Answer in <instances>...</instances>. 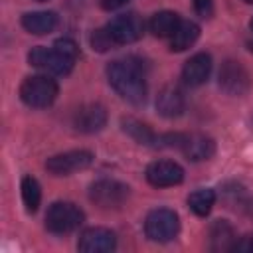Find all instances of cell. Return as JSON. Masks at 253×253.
I'll return each instance as SVG.
<instances>
[{
  "instance_id": "cb8c5ba5",
  "label": "cell",
  "mask_w": 253,
  "mask_h": 253,
  "mask_svg": "<svg viewBox=\"0 0 253 253\" xmlns=\"http://www.w3.org/2000/svg\"><path fill=\"white\" fill-rule=\"evenodd\" d=\"M235 251H245V253H253V233L237 239L235 243Z\"/></svg>"
},
{
  "instance_id": "4316f807",
  "label": "cell",
  "mask_w": 253,
  "mask_h": 253,
  "mask_svg": "<svg viewBox=\"0 0 253 253\" xmlns=\"http://www.w3.org/2000/svg\"><path fill=\"white\" fill-rule=\"evenodd\" d=\"M243 2H247V4H253V0H243Z\"/></svg>"
},
{
  "instance_id": "ffe728a7",
  "label": "cell",
  "mask_w": 253,
  "mask_h": 253,
  "mask_svg": "<svg viewBox=\"0 0 253 253\" xmlns=\"http://www.w3.org/2000/svg\"><path fill=\"white\" fill-rule=\"evenodd\" d=\"M200 38V26L190 20H182L174 36L170 38V49L172 51H186L192 47Z\"/></svg>"
},
{
  "instance_id": "5bb4252c",
  "label": "cell",
  "mask_w": 253,
  "mask_h": 253,
  "mask_svg": "<svg viewBox=\"0 0 253 253\" xmlns=\"http://www.w3.org/2000/svg\"><path fill=\"white\" fill-rule=\"evenodd\" d=\"M211 73V55L206 51L194 53L182 67V79L190 87H200L208 81Z\"/></svg>"
},
{
  "instance_id": "7c38bea8",
  "label": "cell",
  "mask_w": 253,
  "mask_h": 253,
  "mask_svg": "<svg viewBox=\"0 0 253 253\" xmlns=\"http://www.w3.org/2000/svg\"><path fill=\"white\" fill-rule=\"evenodd\" d=\"M105 125H107V111H105V107L99 105V103L81 105V107L73 113V126H75V130H79V132L93 134V132H99Z\"/></svg>"
},
{
  "instance_id": "3957f363",
  "label": "cell",
  "mask_w": 253,
  "mask_h": 253,
  "mask_svg": "<svg viewBox=\"0 0 253 253\" xmlns=\"http://www.w3.org/2000/svg\"><path fill=\"white\" fill-rule=\"evenodd\" d=\"M59 87L49 75H30L20 85V99L32 109H45L57 99Z\"/></svg>"
},
{
  "instance_id": "7402d4cb",
  "label": "cell",
  "mask_w": 253,
  "mask_h": 253,
  "mask_svg": "<svg viewBox=\"0 0 253 253\" xmlns=\"http://www.w3.org/2000/svg\"><path fill=\"white\" fill-rule=\"evenodd\" d=\"M22 200H24V206L30 213L38 211L40 202H42V188H40V182L34 176H24L22 178Z\"/></svg>"
},
{
  "instance_id": "7a4b0ae2",
  "label": "cell",
  "mask_w": 253,
  "mask_h": 253,
  "mask_svg": "<svg viewBox=\"0 0 253 253\" xmlns=\"http://www.w3.org/2000/svg\"><path fill=\"white\" fill-rule=\"evenodd\" d=\"M79 57V47L71 38H59L51 47L36 45L28 51L30 65L51 73V75H67Z\"/></svg>"
},
{
  "instance_id": "277c9868",
  "label": "cell",
  "mask_w": 253,
  "mask_h": 253,
  "mask_svg": "<svg viewBox=\"0 0 253 253\" xmlns=\"http://www.w3.org/2000/svg\"><path fill=\"white\" fill-rule=\"evenodd\" d=\"M180 231V217L170 208H156L144 219V233L150 241H172Z\"/></svg>"
},
{
  "instance_id": "83f0119b",
  "label": "cell",
  "mask_w": 253,
  "mask_h": 253,
  "mask_svg": "<svg viewBox=\"0 0 253 253\" xmlns=\"http://www.w3.org/2000/svg\"><path fill=\"white\" fill-rule=\"evenodd\" d=\"M38 2H45V0H38Z\"/></svg>"
},
{
  "instance_id": "44dd1931",
  "label": "cell",
  "mask_w": 253,
  "mask_h": 253,
  "mask_svg": "<svg viewBox=\"0 0 253 253\" xmlns=\"http://www.w3.org/2000/svg\"><path fill=\"white\" fill-rule=\"evenodd\" d=\"M215 204V192L210 190V188H200V190H194L190 196H188V206L190 210L200 215V217H206L211 208Z\"/></svg>"
},
{
  "instance_id": "4fadbf2b",
  "label": "cell",
  "mask_w": 253,
  "mask_h": 253,
  "mask_svg": "<svg viewBox=\"0 0 253 253\" xmlns=\"http://www.w3.org/2000/svg\"><path fill=\"white\" fill-rule=\"evenodd\" d=\"M178 148L192 162L210 160L215 154V142H213V138H210L206 134H182Z\"/></svg>"
},
{
  "instance_id": "5b68a950",
  "label": "cell",
  "mask_w": 253,
  "mask_h": 253,
  "mask_svg": "<svg viewBox=\"0 0 253 253\" xmlns=\"http://www.w3.org/2000/svg\"><path fill=\"white\" fill-rule=\"evenodd\" d=\"M83 219H85V213L75 204L53 202L45 213V229L55 233V235L71 233L73 229H77L83 223Z\"/></svg>"
},
{
  "instance_id": "603a6c76",
  "label": "cell",
  "mask_w": 253,
  "mask_h": 253,
  "mask_svg": "<svg viewBox=\"0 0 253 253\" xmlns=\"http://www.w3.org/2000/svg\"><path fill=\"white\" fill-rule=\"evenodd\" d=\"M194 10L200 18H211L213 16V0H192Z\"/></svg>"
},
{
  "instance_id": "8fae6325",
  "label": "cell",
  "mask_w": 253,
  "mask_h": 253,
  "mask_svg": "<svg viewBox=\"0 0 253 253\" xmlns=\"http://www.w3.org/2000/svg\"><path fill=\"white\" fill-rule=\"evenodd\" d=\"M117 247V235L107 227H89L79 235L77 249L83 253H109Z\"/></svg>"
},
{
  "instance_id": "2e32d148",
  "label": "cell",
  "mask_w": 253,
  "mask_h": 253,
  "mask_svg": "<svg viewBox=\"0 0 253 253\" xmlns=\"http://www.w3.org/2000/svg\"><path fill=\"white\" fill-rule=\"evenodd\" d=\"M208 235H210V249L211 251H231V249H235L237 235H235L233 225L227 219H215L210 225Z\"/></svg>"
},
{
  "instance_id": "52a82bcc",
  "label": "cell",
  "mask_w": 253,
  "mask_h": 253,
  "mask_svg": "<svg viewBox=\"0 0 253 253\" xmlns=\"http://www.w3.org/2000/svg\"><path fill=\"white\" fill-rule=\"evenodd\" d=\"M130 196V188L119 180H97L89 188V200L103 210H119Z\"/></svg>"
},
{
  "instance_id": "d4e9b609",
  "label": "cell",
  "mask_w": 253,
  "mask_h": 253,
  "mask_svg": "<svg viewBox=\"0 0 253 253\" xmlns=\"http://www.w3.org/2000/svg\"><path fill=\"white\" fill-rule=\"evenodd\" d=\"M128 0H101V6L105 8V10H117V8H121V6H125Z\"/></svg>"
},
{
  "instance_id": "ba28073f",
  "label": "cell",
  "mask_w": 253,
  "mask_h": 253,
  "mask_svg": "<svg viewBox=\"0 0 253 253\" xmlns=\"http://www.w3.org/2000/svg\"><path fill=\"white\" fill-rule=\"evenodd\" d=\"M93 164V154L89 150H67L53 154L45 160V170L53 176H69L73 172L85 170Z\"/></svg>"
},
{
  "instance_id": "484cf974",
  "label": "cell",
  "mask_w": 253,
  "mask_h": 253,
  "mask_svg": "<svg viewBox=\"0 0 253 253\" xmlns=\"http://www.w3.org/2000/svg\"><path fill=\"white\" fill-rule=\"evenodd\" d=\"M249 28H251V30H253V20H251V22H249Z\"/></svg>"
},
{
  "instance_id": "ac0fdd59",
  "label": "cell",
  "mask_w": 253,
  "mask_h": 253,
  "mask_svg": "<svg viewBox=\"0 0 253 253\" xmlns=\"http://www.w3.org/2000/svg\"><path fill=\"white\" fill-rule=\"evenodd\" d=\"M123 123V130L134 138L138 144H144V146H158L160 144V134H156L148 125L140 123L138 119H132V117H126L121 121Z\"/></svg>"
},
{
  "instance_id": "8992f818",
  "label": "cell",
  "mask_w": 253,
  "mask_h": 253,
  "mask_svg": "<svg viewBox=\"0 0 253 253\" xmlns=\"http://www.w3.org/2000/svg\"><path fill=\"white\" fill-rule=\"evenodd\" d=\"M103 30L109 36L113 47L115 45H126V43H134L142 38L144 22L138 14L128 12V14H121L117 18H113Z\"/></svg>"
},
{
  "instance_id": "6da1fadb",
  "label": "cell",
  "mask_w": 253,
  "mask_h": 253,
  "mask_svg": "<svg viewBox=\"0 0 253 253\" xmlns=\"http://www.w3.org/2000/svg\"><path fill=\"white\" fill-rule=\"evenodd\" d=\"M109 85L130 105L146 101V77L138 63L132 59H115L107 65Z\"/></svg>"
},
{
  "instance_id": "9c48e42d",
  "label": "cell",
  "mask_w": 253,
  "mask_h": 253,
  "mask_svg": "<svg viewBox=\"0 0 253 253\" xmlns=\"http://www.w3.org/2000/svg\"><path fill=\"white\" fill-rule=\"evenodd\" d=\"M219 87L223 93L233 97L245 95L251 87V75L241 61L227 59L219 69Z\"/></svg>"
},
{
  "instance_id": "30bf717a",
  "label": "cell",
  "mask_w": 253,
  "mask_h": 253,
  "mask_svg": "<svg viewBox=\"0 0 253 253\" xmlns=\"http://www.w3.org/2000/svg\"><path fill=\"white\" fill-rule=\"evenodd\" d=\"M144 176L154 188H170L184 180V168L174 160H154L146 166Z\"/></svg>"
},
{
  "instance_id": "9a60e30c",
  "label": "cell",
  "mask_w": 253,
  "mask_h": 253,
  "mask_svg": "<svg viewBox=\"0 0 253 253\" xmlns=\"http://www.w3.org/2000/svg\"><path fill=\"white\" fill-rule=\"evenodd\" d=\"M156 109H158V113H160L162 117H166V119H176V117H180V115L184 113V109H186V101H184L182 91H180L178 87H174V85L164 87V89L158 93V97H156Z\"/></svg>"
},
{
  "instance_id": "d6986e66",
  "label": "cell",
  "mask_w": 253,
  "mask_h": 253,
  "mask_svg": "<svg viewBox=\"0 0 253 253\" xmlns=\"http://www.w3.org/2000/svg\"><path fill=\"white\" fill-rule=\"evenodd\" d=\"M180 16L172 10H162V12H156L150 22H148V28L150 32L156 36V38H172L174 32L178 30L180 26Z\"/></svg>"
},
{
  "instance_id": "e0dca14e",
  "label": "cell",
  "mask_w": 253,
  "mask_h": 253,
  "mask_svg": "<svg viewBox=\"0 0 253 253\" xmlns=\"http://www.w3.org/2000/svg\"><path fill=\"white\" fill-rule=\"evenodd\" d=\"M57 26V14L51 10H40V12H26L22 16V28L34 36H45L53 32Z\"/></svg>"
}]
</instances>
